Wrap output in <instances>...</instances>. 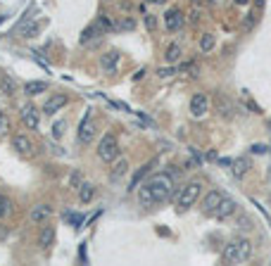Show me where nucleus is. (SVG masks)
I'll use <instances>...</instances> for the list:
<instances>
[{
    "mask_svg": "<svg viewBox=\"0 0 271 266\" xmlns=\"http://www.w3.org/2000/svg\"><path fill=\"white\" fill-rule=\"evenodd\" d=\"M174 195V178L169 174H152L150 178L138 185V200L145 207H155V204L167 202Z\"/></svg>",
    "mask_w": 271,
    "mask_h": 266,
    "instance_id": "nucleus-1",
    "label": "nucleus"
},
{
    "mask_svg": "<svg viewBox=\"0 0 271 266\" xmlns=\"http://www.w3.org/2000/svg\"><path fill=\"white\" fill-rule=\"evenodd\" d=\"M252 257V243L248 238H238V240H231L224 247V262L226 264H243Z\"/></svg>",
    "mask_w": 271,
    "mask_h": 266,
    "instance_id": "nucleus-2",
    "label": "nucleus"
},
{
    "mask_svg": "<svg viewBox=\"0 0 271 266\" xmlns=\"http://www.w3.org/2000/svg\"><path fill=\"white\" fill-rule=\"evenodd\" d=\"M200 192H202V185H200V181L185 183L183 188L179 190V195H176V207H179V212H185V209H190V207L197 202Z\"/></svg>",
    "mask_w": 271,
    "mask_h": 266,
    "instance_id": "nucleus-3",
    "label": "nucleus"
},
{
    "mask_svg": "<svg viewBox=\"0 0 271 266\" xmlns=\"http://www.w3.org/2000/svg\"><path fill=\"white\" fill-rule=\"evenodd\" d=\"M98 157L102 162H107V164H112V162L119 157V143H117V136H114V133H105V136L100 138Z\"/></svg>",
    "mask_w": 271,
    "mask_h": 266,
    "instance_id": "nucleus-4",
    "label": "nucleus"
},
{
    "mask_svg": "<svg viewBox=\"0 0 271 266\" xmlns=\"http://www.w3.org/2000/svg\"><path fill=\"white\" fill-rule=\"evenodd\" d=\"M95 131H98V126H95L93 117H90V114H86V117H84V121L79 124V143H84V145L93 143V138H95Z\"/></svg>",
    "mask_w": 271,
    "mask_h": 266,
    "instance_id": "nucleus-5",
    "label": "nucleus"
},
{
    "mask_svg": "<svg viewBox=\"0 0 271 266\" xmlns=\"http://www.w3.org/2000/svg\"><path fill=\"white\" fill-rule=\"evenodd\" d=\"M209 109V100H207L205 93H195L190 97V117L193 119H202Z\"/></svg>",
    "mask_w": 271,
    "mask_h": 266,
    "instance_id": "nucleus-6",
    "label": "nucleus"
},
{
    "mask_svg": "<svg viewBox=\"0 0 271 266\" xmlns=\"http://www.w3.org/2000/svg\"><path fill=\"white\" fill-rule=\"evenodd\" d=\"M160 162H162V155H157V157H152V160L148 162V164H143L141 169L136 171V176L131 178V183H129V190H136V188H138V183H141L143 178H145V176H148V174H150V171L155 169V167H160Z\"/></svg>",
    "mask_w": 271,
    "mask_h": 266,
    "instance_id": "nucleus-7",
    "label": "nucleus"
},
{
    "mask_svg": "<svg viewBox=\"0 0 271 266\" xmlns=\"http://www.w3.org/2000/svg\"><path fill=\"white\" fill-rule=\"evenodd\" d=\"M22 121H24V126L26 128H31V131H36L38 128V124H41V117H38V109L33 105H24L22 107Z\"/></svg>",
    "mask_w": 271,
    "mask_h": 266,
    "instance_id": "nucleus-8",
    "label": "nucleus"
},
{
    "mask_svg": "<svg viewBox=\"0 0 271 266\" xmlns=\"http://www.w3.org/2000/svg\"><path fill=\"white\" fill-rule=\"evenodd\" d=\"M100 36H105V29H102L98 21H95V24H90L88 29H84V33H81L79 43H81V45H90V43L100 41Z\"/></svg>",
    "mask_w": 271,
    "mask_h": 266,
    "instance_id": "nucleus-9",
    "label": "nucleus"
},
{
    "mask_svg": "<svg viewBox=\"0 0 271 266\" xmlns=\"http://www.w3.org/2000/svg\"><path fill=\"white\" fill-rule=\"evenodd\" d=\"M69 102V97L67 95H62V93H55V95H50V100L43 105V112L48 114V117H53V114H57L62 107Z\"/></svg>",
    "mask_w": 271,
    "mask_h": 266,
    "instance_id": "nucleus-10",
    "label": "nucleus"
},
{
    "mask_svg": "<svg viewBox=\"0 0 271 266\" xmlns=\"http://www.w3.org/2000/svg\"><path fill=\"white\" fill-rule=\"evenodd\" d=\"M233 212H236V202H233L231 197H226V195H224V197H221V202L217 204V209L209 214V216H214V219H221V221H224V219H228Z\"/></svg>",
    "mask_w": 271,
    "mask_h": 266,
    "instance_id": "nucleus-11",
    "label": "nucleus"
},
{
    "mask_svg": "<svg viewBox=\"0 0 271 266\" xmlns=\"http://www.w3.org/2000/svg\"><path fill=\"white\" fill-rule=\"evenodd\" d=\"M181 26H183V12L181 10L174 7V10H169L164 14V29L167 31H179Z\"/></svg>",
    "mask_w": 271,
    "mask_h": 266,
    "instance_id": "nucleus-12",
    "label": "nucleus"
},
{
    "mask_svg": "<svg viewBox=\"0 0 271 266\" xmlns=\"http://www.w3.org/2000/svg\"><path fill=\"white\" fill-rule=\"evenodd\" d=\"M117 64H119V53H117V50H107V53L100 57V69L107 72V74H114V72H117Z\"/></svg>",
    "mask_w": 271,
    "mask_h": 266,
    "instance_id": "nucleus-13",
    "label": "nucleus"
},
{
    "mask_svg": "<svg viewBox=\"0 0 271 266\" xmlns=\"http://www.w3.org/2000/svg\"><path fill=\"white\" fill-rule=\"evenodd\" d=\"M50 216H53V207H50V204H36V207H31L33 224H45Z\"/></svg>",
    "mask_w": 271,
    "mask_h": 266,
    "instance_id": "nucleus-14",
    "label": "nucleus"
},
{
    "mask_svg": "<svg viewBox=\"0 0 271 266\" xmlns=\"http://www.w3.org/2000/svg\"><path fill=\"white\" fill-rule=\"evenodd\" d=\"M126 171H129V160L126 157H117L114 167L109 171V181H119L121 176H126Z\"/></svg>",
    "mask_w": 271,
    "mask_h": 266,
    "instance_id": "nucleus-15",
    "label": "nucleus"
},
{
    "mask_svg": "<svg viewBox=\"0 0 271 266\" xmlns=\"http://www.w3.org/2000/svg\"><path fill=\"white\" fill-rule=\"evenodd\" d=\"M221 197H224V195H221L219 190H209V192L205 195V200H202V212H205V214H212L214 209H217V204L221 202Z\"/></svg>",
    "mask_w": 271,
    "mask_h": 266,
    "instance_id": "nucleus-16",
    "label": "nucleus"
},
{
    "mask_svg": "<svg viewBox=\"0 0 271 266\" xmlns=\"http://www.w3.org/2000/svg\"><path fill=\"white\" fill-rule=\"evenodd\" d=\"M12 148L17 150L19 155H31L33 152L31 140L26 138V136H12Z\"/></svg>",
    "mask_w": 271,
    "mask_h": 266,
    "instance_id": "nucleus-17",
    "label": "nucleus"
},
{
    "mask_svg": "<svg viewBox=\"0 0 271 266\" xmlns=\"http://www.w3.org/2000/svg\"><path fill=\"white\" fill-rule=\"evenodd\" d=\"M53 240H55V226H45L43 231H41V235H38V247L48 250V247L53 245Z\"/></svg>",
    "mask_w": 271,
    "mask_h": 266,
    "instance_id": "nucleus-18",
    "label": "nucleus"
},
{
    "mask_svg": "<svg viewBox=\"0 0 271 266\" xmlns=\"http://www.w3.org/2000/svg\"><path fill=\"white\" fill-rule=\"evenodd\" d=\"M93 197H95V185H93V183H88V181L81 183V185H79V200H81L84 204H88Z\"/></svg>",
    "mask_w": 271,
    "mask_h": 266,
    "instance_id": "nucleus-19",
    "label": "nucleus"
},
{
    "mask_svg": "<svg viewBox=\"0 0 271 266\" xmlns=\"http://www.w3.org/2000/svg\"><path fill=\"white\" fill-rule=\"evenodd\" d=\"M48 90V84L45 81H29V84L24 86V93L26 95H41Z\"/></svg>",
    "mask_w": 271,
    "mask_h": 266,
    "instance_id": "nucleus-20",
    "label": "nucleus"
},
{
    "mask_svg": "<svg viewBox=\"0 0 271 266\" xmlns=\"http://www.w3.org/2000/svg\"><path fill=\"white\" fill-rule=\"evenodd\" d=\"M181 53H183L181 45H179V43H172V45L167 48V53H164V60H167L169 64H176L179 60H181Z\"/></svg>",
    "mask_w": 271,
    "mask_h": 266,
    "instance_id": "nucleus-21",
    "label": "nucleus"
},
{
    "mask_svg": "<svg viewBox=\"0 0 271 266\" xmlns=\"http://www.w3.org/2000/svg\"><path fill=\"white\" fill-rule=\"evenodd\" d=\"M248 171H250V160L248 157H240V160L233 162V176H236V178H243Z\"/></svg>",
    "mask_w": 271,
    "mask_h": 266,
    "instance_id": "nucleus-22",
    "label": "nucleus"
},
{
    "mask_svg": "<svg viewBox=\"0 0 271 266\" xmlns=\"http://www.w3.org/2000/svg\"><path fill=\"white\" fill-rule=\"evenodd\" d=\"M214 43H217V38H214L212 33H205V36L200 38V50H202V53H209V50H214Z\"/></svg>",
    "mask_w": 271,
    "mask_h": 266,
    "instance_id": "nucleus-23",
    "label": "nucleus"
},
{
    "mask_svg": "<svg viewBox=\"0 0 271 266\" xmlns=\"http://www.w3.org/2000/svg\"><path fill=\"white\" fill-rule=\"evenodd\" d=\"M219 114H224V117H233V105H231V102H228V100H224V102H221V100H219Z\"/></svg>",
    "mask_w": 271,
    "mask_h": 266,
    "instance_id": "nucleus-24",
    "label": "nucleus"
},
{
    "mask_svg": "<svg viewBox=\"0 0 271 266\" xmlns=\"http://www.w3.org/2000/svg\"><path fill=\"white\" fill-rule=\"evenodd\" d=\"M176 74H181L176 67H162V69H157V76H160V79H172V76H176Z\"/></svg>",
    "mask_w": 271,
    "mask_h": 266,
    "instance_id": "nucleus-25",
    "label": "nucleus"
},
{
    "mask_svg": "<svg viewBox=\"0 0 271 266\" xmlns=\"http://www.w3.org/2000/svg\"><path fill=\"white\" fill-rule=\"evenodd\" d=\"M10 212H12V202L5 197V195H0V219H2V216H7Z\"/></svg>",
    "mask_w": 271,
    "mask_h": 266,
    "instance_id": "nucleus-26",
    "label": "nucleus"
},
{
    "mask_svg": "<svg viewBox=\"0 0 271 266\" xmlns=\"http://www.w3.org/2000/svg\"><path fill=\"white\" fill-rule=\"evenodd\" d=\"M10 131V121H7V117L2 114V109H0V136H5Z\"/></svg>",
    "mask_w": 271,
    "mask_h": 266,
    "instance_id": "nucleus-27",
    "label": "nucleus"
},
{
    "mask_svg": "<svg viewBox=\"0 0 271 266\" xmlns=\"http://www.w3.org/2000/svg\"><path fill=\"white\" fill-rule=\"evenodd\" d=\"M145 29H148V31H155V29H157V19H155V14H145Z\"/></svg>",
    "mask_w": 271,
    "mask_h": 266,
    "instance_id": "nucleus-28",
    "label": "nucleus"
},
{
    "mask_svg": "<svg viewBox=\"0 0 271 266\" xmlns=\"http://www.w3.org/2000/svg\"><path fill=\"white\" fill-rule=\"evenodd\" d=\"M62 133H65V124H62V121H57V124L53 126V136H55V138H62Z\"/></svg>",
    "mask_w": 271,
    "mask_h": 266,
    "instance_id": "nucleus-29",
    "label": "nucleus"
},
{
    "mask_svg": "<svg viewBox=\"0 0 271 266\" xmlns=\"http://www.w3.org/2000/svg\"><path fill=\"white\" fill-rule=\"evenodd\" d=\"M2 90H5L7 95H12V93H14V84H12L10 79H2Z\"/></svg>",
    "mask_w": 271,
    "mask_h": 266,
    "instance_id": "nucleus-30",
    "label": "nucleus"
},
{
    "mask_svg": "<svg viewBox=\"0 0 271 266\" xmlns=\"http://www.w3.org/2000/svg\"><path fill=\"white\" fill-rule=\"evenodd\" d=\"M250 152H252V155H264V152H267V145H262V143H255V145L250 148Z\"/></svg>",
    "mask_w": 271,
    "mask_h": 266,
    "instance_id": "nucleus-31",
    "label": "nucleus"
},
{
    "mask_svg": "<svg viewBox=\"0 0 271 266\" xmlns=\"http://www.w3.org/2000/svg\"><path fill=\"white\" fill-rule=\"evenodd\" d=\"M67 221H72V224H81V216L79 214H65Z\"/></svg>",
    "mask_w": 271,
    "mask_h": 266,
    "instance_id": "nucleus-32",
    "label": "nucleus"
},
{
    "mask_svg": "<svg viewBox=\"0 0 271 266\" xmlns=\"http://www.w3.org/2000/svg\"><path fill=\"white\" fill-rule=\"evenodd\" d=\"M81 174H79V171H74V174H72V178H69V183H72V185H81Z\"/></svg>",
    "mask_w": 271,
    "mask_h": 266,
    "instance_id": "nucleus-33",
    "label": "nucleus"
},
{
    "mask_svg": "<svg viewBox=\"0 0 271 266\" xmlns=\"http://www.w3.org/2000/svg\"><path fill=\"white\" fill-rule=\"evenodd\" d=\"M119 26H121V29H133L136 24H133V21H131V19H124V21H121V24H119Z\"/></svg>",
    "mask_w": 271,
    "mask_h": 266,
    "instance_id": "nucleus-34",
    "label": "nucleus"
},
{
    "mask_svg": "<svg viewBox=\"0 0 271 266\" xmlns=\"http://www.w3.org/2000/svg\"><path fill=\"white\" fill-rule=\"evenodd\" d=\"M143 74H145V69H138V72L133 74V81H138V79H143Z\"/></svg>",
    "mask_w": 271,
    "mask_h": 266,
    "instance_id": "nucleus-35",
    "label": "nucleus"
},
{
    "mask_svg": "<svg viewBox=\"0 0 271 266\" xmlns=\"http://www.w3.org/2000/svg\"><path fill=\"white\" fill-rule=\"evenodd\" d=\"M145 2H150V5H162V2H167V0H145Z\"/></svg>",
    "mask_w": 271,
    "mask_h": 266,
    "instance_id": "nucleus-36",
    "label": "nucleus"
},
{
    "mask_svg": "<svg viewBox=\"0 0 271 266\" xmlns=\"http://www.w3.org/2000/svg\"><path fill=\"white\" fill-rule=\"evenodd\" d=\"M264 2H267V0H255V5H257V7H264Z\"/></svg>",
    "mask_w": 271,
    "mask_h": 266,
    "instance_id": "nucleus-37",
    "label": "nucleus"
},
{
    "mask_svg": "<svg viewBox=\"0 0 271 266\" xmlns=\"http://www.w3.org/2000/svg\"><path fill=\"white\" fill-rule=\"evenodd\" d=\"M236 5H248V0H236Z\"/></svg>",
    "mask_w": 271,
    "mask_h": 266,
    "instance_id": "nucleus-38",
    "label": "nucleus"
},
{
    "mask_svg": "<svg viewBox=\"0 0 271 266\" xmlns=\"http://www.w3.org/2000/svg\"><path fill=\"white\" fill-rule=\"evenodd\" d=\"M269 131H271V121H269Z\"/></svg>",
    "mask_w": 271,
    "mask_h": 266,
    "instance_id": "nucleus-39",
    "label": "nucleus"
}]
</instances>
